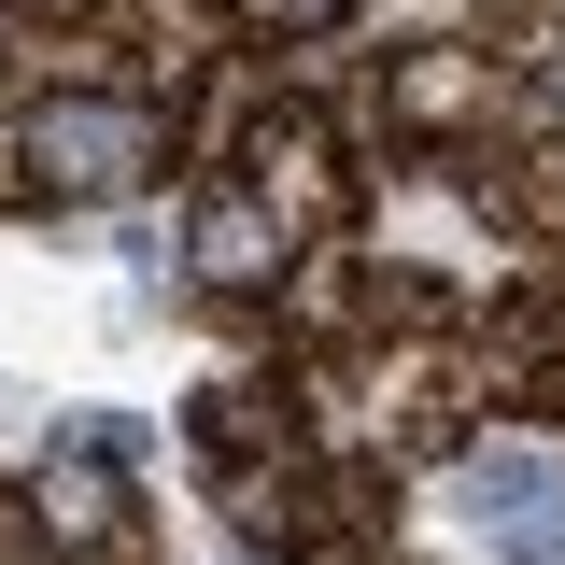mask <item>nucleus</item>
Masks as SVG:
<instances>
[{
	"label": "nucleus",
	"mask_w": 565,
	"mask_h": 565,
	"mask_svg": "<svg viewBox=\"0 0 565 565\" xmlns=\"http://www.w3.org/2000/svg\"><path fill=\"white\" fill-rule=\"evenodd\" d=\"M467 523H481L509 565H565V467H552V452H481Z\"/></svg>",
	"instance_id": "2"
},
{
	"label": "nucleus",
	"mask_w": 565,
	"mask_h": 565,
	"mask_svg": "<svg viewBox=\"0 0 565 565\" xmlns=\"http://www.w3.org/2000/svg\"><path fill=\"white\" fill-rule=\"evenodd\" d=\"M269 255H282V241H269L255 199H212L199 212V282H269Z\"/></svg>",
	"instance_id": "3"
},
{
	"label": "nucleus",
	"mask_w": 565,
	"mask_h": 565,
	"mask_svg": "<svg viewBox=\"0 0 565 565\" xmlns=\"http://www.w3.org/2000/svg\"><path fill=\"white\" fill-rule=\"evenodd\" d=\"M29 170L71 184V199H128L141 170H156V114L141 99H43L29 114Z\"/></svg>",
	"instance_id": "1"
}]
</instances>
